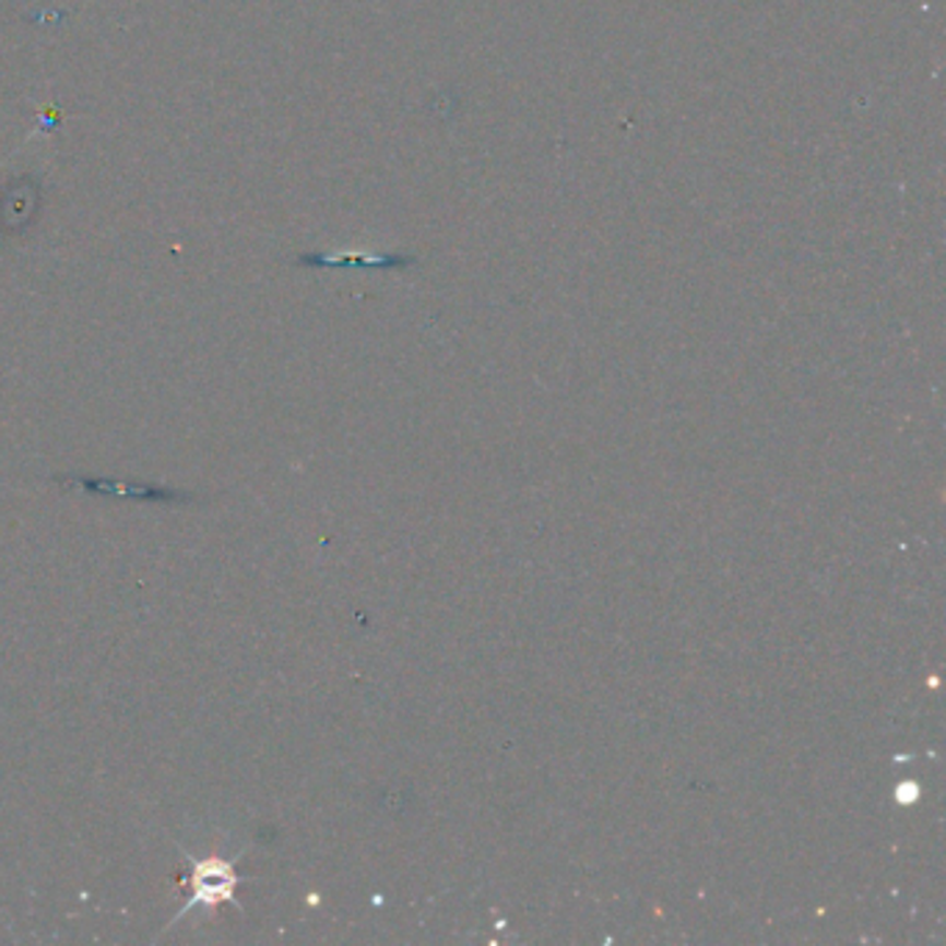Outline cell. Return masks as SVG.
<instances>
[{
    "mask_svg": "<svg viewBox=\"0 0 946 946\" xmlns=\"http://www.w3.org/2000/svg\"><path fill=\"white\" fill-rule=\"evenodd\" d=\"M189 858V886H192V894H189L187 902L178 908V913L173 917L175 924L181 917H187L189 910L194 908H203L205 913H212V910H217L220 904H236V908H241L239 902H236V886L241 883V877L236 874V858H220V855H187Z\"/></svg>",
    "mask_w": 946,
    "mask_h": 946,
    "instance_id": "obj_1",
    "label": "cell"
}]
</instances>
